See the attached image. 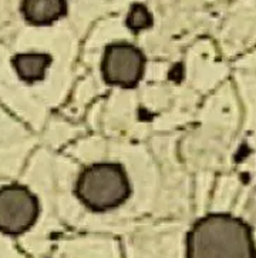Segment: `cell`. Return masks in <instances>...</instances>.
Listing matches in <instances>:
<instances>
[{"instance_id": "cell-2", "label": "cell", "mask_w": 256, "mask_h": 258, "mask_svg": "<svg viewBox=\"0 0 256 258\" xmlns=\"http://www.w3.org/2000/svg\"><path fill=\"white\" fill-rule=\"evenodd\" d=\"M75 194L93 211H108L121 206L131 194L124 167L117 163H96L78 175Z\"/></svg>"}, {"instance_id": "cell-4", "label": "cell", "mask_w": 256, "mask_h": 258, "mask_svg": "<svg viewBox=\"0 0 256 258\" xmlns=\"http://www.w3.org/2000/svg\"><path fill=\"white\" fill-rule=\"evenodd\" d=\"M145 70V56L131 43H113L106 47L101 72L108 84L130 89L140 83Z\"/></svg>"}, {"instance_id": "cell-7", "label": "cell", "mask_w": 256, "mask_h": 258, "mask_svg": "<svg viewBox=\"0 0 256 258\" xmlns=\"http://www.w3.org/2000/svg\"><path fill=\"white\" fill-rule=\"evenodd\" d=\"M152 26V15L149 13L147 6L135 3L132 5L127 15V27L134 33H140Z\"/></svg>"}, {"instance_id": "cell-3", "label": "cell", "mask_w": 256, "mask_h": 258, "mask_svg": "<svg viewBox=\"0 0 256 258\" xmlns=\"http://www.w3.org/2000/svg\"><path fill=\"white\" fill-rule=\"evenodd\" d=\"M39 217V200L25 185L0 187V233L20 235L30 230Z\"/></svg>"}, {"instance_id": "cell-6", "label": "cell", "mask_w": 256, "mask_h": 258, "mask_svg": "<svg viewBox=\"0 0 256 258\" xmlns=\"http://www.w3.org/2000/svg\"><path fill=\"white\" fill-rule=\"evenodd\" d=\"M51 64V57L46 53L27 51L19 53L13 58V67L20 80L26 83H36L44 79Z\"/></svg>"}, {"instance_id": "cell-1", "label": "cell", "mask_w": 256, "mask_h": 258, "mask_svg": "<svg viewBox=\"0 0 256 258\" xmlns=\"http://www.w3.org/2000/svg\"><path fill=\"white\" fill-rule=\"evenodd\" d=\"M187 258H256L252 230L231 214H208L187 235Z\"/></svg>"}, {"instance_id": "cell-5", "label": "cell", "mask_w": 256, "mask_h": 258, "mask_svg": "<svg viewBox=\"0 0 256 258\" xmlns=\"http://www.w3.org/2000/svg\"><path fill=\"white\" fill-rule=\"evenodd\" d=\"M22 15L33 26H49L66 16V0H22Z\"/></svg>"}]
</instances>
